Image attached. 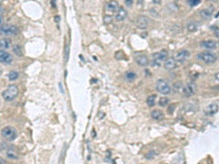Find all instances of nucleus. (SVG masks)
I'll use <instances>...</instances> for the list:
<instances>
[{"instance_id": "nucleus-1", "label": "nucleus", "mask_w": 219, "mask_h": 164, "mask_svg": "<svg viewBox=\"0 0 219 164\" xmlns=\"http://www.w3.org/2000/svg\"><path fill=\"white\" fill-rule=\"evenodd\" d=\"M18 95V88L16 85H10L2 92V97L6 101H12Z\"/></svg>"}, {"instance_id": "nucleus-2", "label": "nucleus", "mask_w": 219, "mask_h": 164, "mask_svg": "<svg viewBox=\"0 0 219 164\" xmlns=\"http://www.w3.org/2000/svg\"><path fill=\"white\" fill-rule=\"evenodd\" d=\"M197 59L206 64H213L217 60V56L214 52L206 51V52H201L200 54H198Z\"/></svg>"}, {"instance_id": "nucleus-3", "label": "nucleus", "mask_w": 219, "mask_h": 164, "mask_svg": "<svg viewBox=\"0 0 219 164\" xmlns=\"http://www.w3.org/2000/svg\"><path fill=\"white\" fill-rule=\"evenodd\" d=\"M1 135L7 141H13V140H15L16 139L17 132H16V130L15 129V128L7 126V127L4 128V129L2 130Z\"/></svg>"}, {"instance_id": "nucleus-4", "label": "nucleus", "mask_w": 219, "mask_h": 164, "mask_svg": "<svg viewBox=\"0 0 219 164\" xmlns=\"http://www.w3.org/2000/svg\"><path fill=\"white\" fill-rule=\"evenodd\" d=\"M155 88H156V90L159 93L163 94V95L170 94L171 90H172V88L170 87V85L164 79H158L156 82Z\"/></svg>"}, {"instance_id": "nucleus-5", "label": "nucleus", "mask_w": 219, "mask_h": 164, "mask_svg": "<svg viewBox=\"0 0 219 164\" xmlns=\"http://www.w3.org/2000/svg\"><path fill=\"white\" fill-rule=\"evenodd\" d=\"M18 33V29L16 27L12 26V25H5L0 27V34L6 36H15Z\"/></svg>"}, {"instance_id": "nucleus-6", "label": "nucleus", "mask_w": 219, "mask_h": 164, "mask_svg": "<svg viewBox=\"0 0 219 164\" xmlns=\"http://www.w3.org/2000/svg\"><path fill=\"white\" fill-rule=\"evenodd\" d=\"M168 57V54L165 50H162L160 52H157V53H154L153 54V60H154L155 62L159 63V64H162V61H164Z\"/></svg>"}, {"instance_id": "nucleus-7", "label": "nucleus", "mask_w": 219, "mask_h": 164, "mask_svg": "<svg viewBox=\"0 0 219 164\" xmlns=\"http://www.w3.org/2000/svg\"><path fill=\"white\" fill-rule=\"evenodd\" d=\"M13 61V57L12 55L7 51L0 50V63L3 64H11Z\"/></svg>"}, {"instance_id": "nucleus-8", "label": "nucleus", "mask_w": 219, "mask_h": 164, "mask_svg": "<svg viewBox=\"0 0 219 164\" xmlns=\"http://www.w3.org/2000/svg\"><path fill=\"white\" fill-rule=\"evenodd\" d=\"M150 22H151V20H150V18L148 16H140L138 19H137L136 24H137V27H140L142 29H144V28H146V27L149 26Z\"/></svg>"}, {"instance_id": "nucleus-9", "label": "nucleus", "mask_w": 219, "mask_h": 164, "mask_svg": "<svg viewBox=\"0 0 219 164\" xmlns=\"http://www.w3.org/2000/svg\"><path fill=\"white\" fill-rule=\"evenodd\" d=\"M190 56V52L186 49H184V50H181L179 51L176 55H175V60L182 63L185 62Z\"/></svg>"}, {"instance_id": "nucleus-10", "label": "nucleus", "mask_w": 219, "mask_h": 164, "mask_svg": "<svg viewBox=\"0 0 219 164\" xmlns=\"http://www.w3.org/2000/svg\"><path fill=\"white\" fill-rule=\"evenodd\" d=\"M128 16V13L126 11V9L122 7H119V8L117 9V13H116V16H115V18L116 20L121 22V21H123L125 18L127 17Z\"/></svg>"}, {"instance_id": "nucleus-11", "label": "nucleus", "mask_w": 219, "mask_h": 164, "mask_svg": "<svg viewBox=\"0 0 219 164\" xmlns=\"http://www.w3.org/2000/svg\"><path fill=\"white\" fill-rule=\"evenodd\" d=\"M214 10H215L214 7H208L203 9V10H201L200 15L203 18H205V19H209V18H211L212 16H213Z\"/></svg>"}, {"instance_id": "nucleus-12", "label": "nucleus", "mask_w": 219, "mask_h": 164, "mask_svg": "<svg viewBox=\"0 0 219 164\" xmlns=\"http://www.w3.org/2000/svg\"><path fill=\"white\" fill-rule=\"evenodd\" d=\"M119 8V3L116 0H110L106 4V10L108 12H116Z\"/></svg>"}, {"instance_id": "nucleus-13", "label": "nucleus", "mask_w": 219, "mask_h": 164, "mask_svg": "<svg viewBox=\"0 0 219 164\" xmlns=\"http://www.w3.org/2000/svg\"><path fill=\"white\" fill-rule=\"evenodd\" d=\"M176 68V61L174 59H166L164 60V68L167 70H173Z\"/></svg>"}, {"instance_id": "nucleus-14", "label": "nucleus", "mask_w": 219, "mask_h": 164, "mask_svg": "<svg viewBox=\"0 0 219 164\" xmlns=\"http://www.w3.org/2000/svg\"><path fill=\"white\" fill-rule=\"evenodd\" d=\"M201 47L207 49H215L217 47V42L215 40H205L201 43Z\"/></svg>"}, {"instance_id": "nucleus-15", "label": "nucleus", "mask_w": 219, "mask_h": 164, "mask_svg": "<svg viewBox=\"0 0 219 164\" xmlns=\"http://www.w3.org/2000/svg\"><path fill=\"white\" fill-rule=\"evenodd\" d=\"M137 64H139L140 66L142 67H146L148 64H149V60H148V58L144 56V55H141V56H138L136 59H135Z\"/></svg>"}, {"instance_id": "nucleus-16", "label": "nucleus", "mask_w": 219, "mask_h": 164, "mask_svg": "<svg viewBox=\"0 0 219 164\" xmlns=\"http://www.w3.org/2000/svg\"><path fill=\"white\" fill-rule=\"evenodd\" d=\"M195 92V88H194V86L192 85V84H188L187 86L185 87L184 88V93L186 97H191L194 94Z\"/></svg>"}, {"instance_id": "nucleus-17", "label": "nucleus", "mask_w": 219, "mask_h": 164, "mask_svg": "<svg viewBox=\"0 0 219 164\" xmlns=\"http://www.w3.org/2000/svg\"><path fill=\"white\" fill-rule=\"evenodd\" d=\"M11 46V39L5 38L0 40V48L1 49H8Z\"/></svg>"}, {"instance_id": "nucleus-18", "label": "nucleus", "mask_w": 219, "mask_h": 164, "mask_svg": "<svg viewBox=\"0 0 219 164\" xmlns=\"http://www.w3.org/2000/svg\"><path fill=\"white\" fill-rule=\"evenodd\" d=\"M151 116L153 119L155 120H160V119H162L164 115L163 113L161 111H157V109H155V111H153L151 112Z\"/></svg>"}, {"instance_id": "nucleus-19", "label": "nucleus", "mask_w": 219, "mask_h": 164, "mask_svg": "<svg viewBox=\"0 0 219 164\" xmlns=\"http://www.w3.org/2000/svg\"><path fill=\"white\" fill-rule=\"evenodd\" d=\"M186 27H187V30H188L189 32H195V31L198 30L199 26H198V24H197L196 22H194V21H190V22H188Z\"/></svg>"}, {"instance_id": "nucleus-20", "label": "nucleus", "mask_w": 219, "mask_h": 164, "mask_svg": "<svg viewBox=\"0 0 219 164\" xmlns=\"http://www.w3.org/2000/svg\"><path fill=\"white\" fill-rule=\"evenodd\" d=\"M208 111H209V114H215L217 111H218V105L216 103H212L208 106Z\"/></svg>"}, {"instance_id": "nucleus-21", "label": "nucleus", "mask_w": 219, "mask_h": 164, "mask_svg": "<svg viewBox=\"0 0 219 164\" xmlns=\"http://www.w3.org/2000/svg\"><path fill=\"white\" fill-rule=\"evenodd\" d=\"M8 79L11 80V81H14V80H16L19 77V74H18L17 71H15V70H12L8 73Z\"/></svg>"}, {"instance_id": "nucleus-22", "label": "nucleus", "mask_w": 219, "mask_h": 164, "mask_svg": "<svg viewBox=\"0 0 219 164\" xmlns=\"http://www.w3.org/2000/svg\"><path fill=\"white\" fill-rule=\"evenodd\" d=\"M7 157L10 160H17L18 155L17 153L14 151V150H8L7 151Z\"/></svg>"}, {"instance_id": "nucleus-23", "label": "nucleus", "mask_w": 219, "mask_h": 164, "mask_svg": "<svg viewBox=\"0 0 219 164\" xmlns=\"http://www.w3.org/2000/svg\"><path fill=\"white\" fill-rule=\"evenodd\" d=\"M155 100H156V95H151L147 98V104L149 107H153L155 105Z\"/></svg>"}, {"instance_id": "nucleus-24", "label": "nucleus", "mask_w": 219, "mask_h": 164, "mask_svg": "<svg viewBox=\"0 0 219 164\" xmlns=\"http://www.w3.org/2000/svg\"><path fill=\"white\" fill-rule=\"evenodd\" d=\"M13 50H14V53L16 55H17V56H22V48L20 47V46H18V45H15L13 47Z\"/></svg>"}, {"instance_id": "nucleus-25", "label": "nucleus", "mask_w": 219, "mask_h": 164, "mask_svg": "<svg viewBox=\"0 0 219 164\" xmlns=\"http://www.w3.org/2000/svg\"><path fill=\"white\" fill-rule=\"evenodd\" d=\"M126 79L129 80V81H133L135 79H136V75L135 73L132 72V71H129L126 73Z\"/></svg>"}, {"instance_id": "nucleus-26", "label": "nucleus", "mask_w": 219, "mask_h": 164, "mask_svg": "<svg viewBox=\"0 0 219 164\" xmlns=\"http://www.w3.org/2000/svg\"><path fill=\"white\" fill-rule=\"evenodd\" d=\"M168 103H169V99H167V98H161L158 104H159L160 107L163 108V107H166L168 105Z\"/></svg>"}, {"instance_id": "nucleus-27", "label": "nucleus", "mask_w": 219, "mask_h": 164, "mask_svg": "<svg viewBox=\"0 0 219 164\" xmlns=\"http://www.w3.org/2000/svg\"><path fill=\"white\" fill-rule=\"evenodd\" d=\"M201 2V0H188V4L191 7H195Z\"/></svg>"}, {"instance_id": "nucleus-28", "label": "nucleus", "mask_w": 219, "mask_h": 164, "mask_svg": "<svg viewBox=\"0 0 219 164\" xmlns=\"http://www.w3.org/2000/svg\"><path fill=\"white\" fill-rule=\"evenodd\" d=\"M112 20V17L111 16H109V15L105 16V17H104V21H105V23H111Z\"/></svg>"}, {"instance_id": "nucleus-29", "label": "nucleus", "mask_w": 219, "mask_h": 164, "mask_svg": "<svg viewBox=\"0 0 219 164\" xmlns=\"http://www.w3.org/2000/svg\"><path fill=\"white\" fill-rule=\"evenodd\" d=\"M68 59H69V46L67 45L65 47V60L68 61Z\"/></svg>"}, {"instance_id": "nucleus-30", "label": "nucleus", "mask_w": 219, "mask_h": 164, "mask_svg": "<svg viewBox=\"0 0 219 164\" xmlns=\"http://www.w3.org/2000/svg\"><path fill=\"white\" fill-rule=\"evenodd\" d=\"M133 4V0H125V5L128 7H131Z\"/></svg>"}, {"instance_id": "nucleus-31", "label": "nucleus", "mask_w": 219, "mask_h": 164, "mask_svg": "<svg viewBox=\"0 0 219 164\" xmlns=\"http://www.w3.org/2000/svg\"><path fill=\"white\" fill-rule=\"evenodd\" d=\"M212 28H214L213 30H214V32H215V36H216V38H218V36H219V33H218V27H216V26H215V27H213Z\"/></svg>"}, {"instance_id": "nucleus-32", "label": "nucleus", "mask_w": 219, "mask_h": 164, "mask_svg": "<svg viewBox=\"0 0 219 164\" xmlns=\"http://www.w3.org/2000/svg\"><path fill=\"white\" fill-rule=\"evenodd\" d=\"M59 87H60V92H61V93H64V90H63V86H62V84H61V83H60V84H59Z\"/></svg>"}, {"instance_id": "nucleus-33", "label": "nucleus", "mask_w": 219, "mask_h": 164, "mask_svg": "<svg viewBox=\"0 0 219 164\" xmlns=\"http://www.w3.org/2000/svg\"><path fill=\"white\" fill-rule=\"evenodd\" d=\"M152 1H153V3H154V4H160L162 0H152Z\"/></svg>"}, {"instance_id": "nucleus-34", "label": "nucleus", "mask_w": 219, "mask_h": 164, "mask_svg": "<svg viewBox=\"0 0 219 164\" xmlns=\"http://www.w3.org/2000/svg\"><path fill=\"white\" fill-rule=\"evenodd\" d=\"M3 16H2V15L1 14H0V26H1L2 24H3Z\"/></svg>"}, {"instance_id": "nucleus-35", "label": "nucleus", "mask_w": 219, "mask_h": 164, "mask_svg": "<svg viewBox=\"0 0 219 164\" xmlns=\"http://www.w3.org/2000/svg\"><path fill=\"white\" fill-rule=\"evenodd\" d=\"M55 19H56V21H60V16H56V17H55Z\"/></svg>"}, {"instance_id": "nucleus-36", "label": "nucleus", "mask_w": 219, "mask_h": 164, "mask_svg": "<svg viewBox=\"0 0 219 164\" xmlns=\"http://www.w3.org/2000/svg\"><path fill=\"white\" fill-rule=\"evenodd\" d=\"M2 72H3V70H2V68H0V76L2 75Z\"/></svg>"}, {"instance_id": "nucleus-37", "label": "nucleus", "mask_w": 219, "mask_h": 164, "mask_svg": "<svg viewBox=\"0 0 219 164\" xmlns=\"http://www.w3.org/2000/svg\"><path fill=\"white\" fill-rule=\"evenodd\" d=\"M215 79H216V80H218V73H216V75H215Z\"/></svg>"}, {"instance_id": "nucleus-38", "label": "nucleus", "mask_w": 219, "mask_h": 164, "mask_svg": "<svg viewBox=\"0 0 219 164\" xmlns=\"http://www.w3.org/2000/svg\"><path fill=\"white\" fill-rule=\"evenodd\" d=\"M0 163H4V161H1V160H0Z\"/></svg>"}, {"instance_id": "nucleus-39", "label": "nucleus", "mask_w": 219, "mask_h": 164, "mask_svg": "<svg viewBox=\"0 0 219 164\" xmlns=\"http://www.w3.org/2000/svg\"><path fill=\"white\" fill-rule=\"evenodd\" d=\"M2 1H3V0H0V4H1V3H2Z\"/></svg>"}]
</instances>
